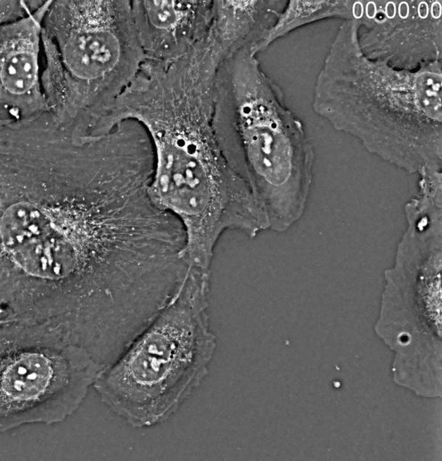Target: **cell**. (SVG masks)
Here are the masks:
<instances>
[{
	"mask_svg": "<svg viewBox=\"0 0 442 461\" xmlns=\"http://www.w3.org/2000/svg\"><path fill=\"white\" fill-rule=\"evenodd\" d=\"M212 125L221 152L250 190L267 230H288L307 207L315 149L250 48L217 69Z\"/></svg>",
	"mask_w": 442,
	"mask_h": 461,
	"instance_id": "277c9868",
	"label": "cell"
},
{
	"mask_svg": "<svg viewBox=\"0 0 442 461\" xmlns=\"http://www.w3.org/2000/svg\"><path fill=\"white\" fill-rule=\"evenodd\" d=\"M364 53L414 69L442 60L441 0H354Z\"/></svg>",
	"mask_w": 442,
	"mask_h": 461,
	"instance_id": "9c48e42d",
	"label": "cell"
},
{
	"mask_svg": "<svg viewBox=\"0 0 442 461\" xmlns=\"http://www.w3.org/2000/svg\"><path fill=\"white\" fill-rule=\"evenodd\" d=\"M283 0H212L206 42L221 63L250 48L274 23Z\"/></svg>",
	"mask_w": 442,
	"mask_h": 461,
	"instance_id": "7c38bea8",
	"label": "cell"
},
{
	"mask_svg": "<svg viewBox=\"0 0 442 461\" xmlns=\"http://www.w3.org/2000/svg\"><path fill=\"white\" fill-rule=\"evenodd\" d=\"M212 0H131L145 61L164 66L184 57L207 36Z\"/></svg>",
	"mask_w": 442,
	"mask_h": 461,
	"instance_id": "8fae6325",
	"label": "cell"
},
{
	"mask_svg": "<svg viewBox=\"0 0 442 461\" xmlns=\"http://www.w3.org/2000/svg\"><path fill=\"white\" fill-rule=\"evenodd\" d=\"M102 368L88 350L53 329L0 322V431L64 421Z\"/></svg>",
	"mask_w": 442,
	"mask_h": 461,
	"instance_id": "ba28073f",
	"label": "cell"
},
{
	"mask_svg": "<svg viewBox=\"0 0 442 461\" xmlns=\"http://www.w3.org/2000/svg\"><path fill=\"white\" fill-rule=\"evenodd\" d=\"M52 1L20 20L0 25V123L48 112L41 80L42 32Z\"/></svg>",
	"mask_w": 442,
	"mask_h": 461,
	"instance_id": "30bf717a",
	"label": "cell"
},
{
	"mask_svg": "<svg viewBox=\"0 0 442 461\" xmlns=\"http://www.w3.org/2000/svg\"><path fill=\"white\" fill-rule=\"evenodd\" d=\"M220 64L205 40L170 65L144 61L94 131L102 135L129 119L144 127L154 155L150 198L181 222L188 267L206 271L225 231L252 239L267 230L214 133V85Z\"/></svg>",
	"mask_w": 442,
	"mask_h": 461,
	"instance_id": "7a4b0ae2",
	"label": "cell"
},
{
	"mask_svg": "<svg viewBox=\"0 0 442 461\" xmlns=\"http://www.w3.org/2000/svg\"><path fill=\"white\" fill-rule=\"evenodd\" d=\"M405 230L384 286L377 336L394 352L393 381L418 396L442 394V174H418Z\"/></svg>",
	"mask_w": 442,
	"mask_h": 461,
	"instance_id": "8992f818",
	"label": "cell"
},
{
	"mask_svg": "<svg viewBox=\"0 0 442 461\" xmlns=\"http://www.w3.org/2000/svg\"><path fill=\"white\" fill-rule=\"evenodd\" d=\"M42 35L63 69L69 117L92 137L145 61L131 0H53Z\"/></svg>",
	"mask_w": 442,
	"mask_h": 461,
	"instance_id": "52a82bcc",
	"label": "cell"
},
{
	"mask_svg": "<svg viewBox=\"0 0 442 461\" xmlns=\"http://www.w3.org/2000/svg\"><path fill=\"white\" fill-rule=\"evenodd\" d=\"M354 0H290L286 1L274 23L263 33L250 51L258 55L276 40L291 32L329 19L351 20Z\"/></svg>",
	"mask_w": 442,
	"mask_h": 461,
	"instance_id": "4fadbf2b",
	"label": "cell"
},
{
	"mask_svg": "<svg viewBox=\"0 0 442 461\" xmlns=\"http://www.w3.org/2000/svg\"><path fill=\"white\" fill-rule=\"evenodd\" d=\"M210 271L189 267L178 290L119 357L100 370L94 389L135 428L172 417L209 374L217 340L209 322Z\"/></svg>",
	"mask_w": 442,
	"mask_h": 461,
	"instance_id": "5b68a950",
	"label": "cell"
},
{
	"mask_svg": "<svg viewBox=\"0 0 442 461\" xmlns=\"http://www.w3.org/2000/svg\"><path fill=\"white\" fill-rule=\"evenodd\" d=\"M45 1H0V25L20 20L43 5Z\"/></svg>",
	"mask_w": 442,
	"mask_h": 461,
	"instance_id": "5bb4252c",
	"label": "cell"
},
{
	"mask_svg": "<svg viewBox=\"0 0 442 461\" xmlns=\"http://www.w3.org/2000/svg\"><path fill=\"white\" fill-rule=\"evenodd\" d=\"M135 120L76 137L47 113L0 124V322L37 324L104 367L188 271L181 222L151 199Z\"/></svg>",
	"mask_w": 442,
	"mask_h": 461,
	"instance_id": "6da1fadb",
	"label": "cell"
},
{
	"mask_svg": "<svg viewBox=\"0 0 442 461\" xmlns=\"http://www.w3.org/2000/svg\"><path fill=\"white\" fill-rule=\"evenodd\" d=\"M357 31L355 20L337 29L315 79L313 110L408 174L442 168V60L394 67L366 56Z\"/></svg>",
	"mask_w": 442,
	"mask_h": 461,
	"instance_id": "3957f363",
	"label": "cell"
}]
</instances>
